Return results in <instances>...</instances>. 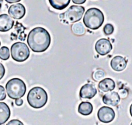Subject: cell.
<instances>
[{
    "label": "cell",
    "mask_w": 132,
    "mask_h": 125,
    "mask_svg": "<svg viewBox=\"0 0 132 125\" xmlns=\"http://www.w3.org/2000/svg\"><path fill=\"white\" fill-rule=\"evenodd\" d=\"M72 31L76 35H83L86 33V28L82 23H74L72 26Z\"/></svg>",
    "instance_id": "ac0fdd59"
},
{
    "label": "cell",
    "mask_w": 132,
    "mask_h": 125,
    "mask_svg": "<svg viewBox=\"0 0 132 125\" xmlns=\"http://www.w3.org/2000/svg\"><path fill=\"white\" fill-rule=\"evenodd\" d=\"M14 21L13 18L7 14L0 15V31L6 32L13 28Z\"/></svg>",
    "instance_id": "4fadbf2b"
},
{
    "label": "cell",
    "mask_w": 132,
    "mask_h": 125,
    "mask_svg": "<svg viewBox=\"0 0 132 125\" xmlns=\"http://www.w3.org/2000/svg\"><path fill=\"white\" fill-rule=\"evenodd\" d=\"M6 125H24V123L22 121H20V120L15 119V120H12L9 121Z\"/></svg>",
    "instance_id": "603a6c76"
},
{
    "label": "cell",
    "mask_w": 132,
    "mask_h": 125,
    "mask_svg": "<svg viewBox=\"0 0 132 125\" xmlns=\"http://www.w3.org/2000/svg\"><path fill=\"white\" fill-rule=\"evenodd\" d=\"M27 91V86L24 81L20 78H12L6 85V92L8 96L12 99H21L24 96Z\"/></svg>",
    "instance_id": "277c9868"
},
{
    "label": "cell",
    "mask_w": 132,
    "mask_h": 125,
    "mask_svg": "<svg viewBox=\"0 0 132 125\" xmlns=\"http://www.w3.org/2000/svg\"><path fill=\"white\" fill-rule=\"evenodd\" d=\"M112 48L111 42L106 38H101L98 40L95 45V49L100 55H106L109 54L112 50Z\"/></svg>",
    "instance_id": "ba28073f"
},
{
    "label": "cell",
    "mask_w": 132,
    "mask_h": 125,
    "mask_svg": "<svg viewBox=\"0 0 132 125\" xmlns=\"http://www.w3.org/2000/svg\"><path fill=\"white\" fill-rule=\"evenodd\" d=\"M130 116H132V104L130 106Z\"/></svg>",
    "instance_id": "f1b7e54d"
},
{
    "label": "cell",
    "mask_w": 132,
    "mask_h": 125,
    "mask_svg": "<svg viewBox=\"0 0 132 125\" xmlns=\"http://www.w3.org/2000/svg\"><path fill=\"white\" fill-rule=\"evenodd\" d=\"M93 106L89 102H82L78 108L79 113L83 116L90 115L93 113Z\"/></svg>",
    "instance_id": "e0dca14e"
},
{
    "label": "cell",
    "mask_w": 132,
    "mask_h": 125,
    "mask_svg": "<svg viewBox=\"0 0 132 125\" xmlns=\"http://www.w3.org/2000/svg\"><path fill=\"white\" fill-rule=\"evenodd\" d=\"M10 109L5 102H0V125H3L7 122L10 117Z\"/></svg>",
    "instance_id": "5bb4252c"
},
{
    "label": "cell",
    "mask_w": 132,
    "mask_h": 125,
    "mask_svg": "<svg viewBox=\"0 0 132 125\" xmlns=\"http://www.w3.org/2000/svg\"><path fill=\"white\" fill-rule=\"evenodd\" d=\"M27 102L32 108H43L47 102V94L43 88L34 87L28 92Z\"/></svg>",
    "instance_id": "3957f363"
},
{
    "label": "cell",
    "mask_w": 132,
    "mask_h": 125,
    "mask_svg": "<svg viewBox=\"0 0 132 125\" xmlns=\"http://www.w3.org/2000/svg\"><path fill=\"white\" fill-rule=\"evenodd\" d=\"M51 6L57 10H62L67 7L71 0H48Z\"/></svg>",
    "instance_id": "2e32d148"
},
{
    "label": "cell",
    "mask_w": 132,
    "mask_h": 125,
    "mask_svg": "<svg viewBox=\"0 0 132 125\" xmlns=\"http://www.w3.org/2000/svg\"><path fill=\"white\" fill-rule=\"evenodd\" d=\"M6 97V92L3 86L0 85V101H3Z\"/></svg>",
    "instance_id": "7402d4cb"
},
{
    "label": "cell",
    "mask_w": 132,
    "mask_h": 125,
    "mask_svg": "<svg viewBox=\"0 0 132 125\" xmlns=\"http://www.w3.org/2000/svg\"><path fill=\"white\" fill-rule=\"evenodd\" d=\"M127 95V92L126 90H121V91H120V96H121L123 99L126 98Z\"/></svg>",
    "instance_id": "484cf974"
},
{
    "label": "cell",
    "mask_w": 132,
    "mask_h": 125,
    "mask_svg": "<svg viewBox=\"0 0 132 125\" xmlns=\"http://www.w3.org/2000/svg\"><path fill=\"white\" fill-rule=\"evenodd\" d=\"M3 0H0V3H3Z\"/></svg>",
    "instance_id": "f546056e"
},
{
    "label": "cell",
    "mask_w": 132,
    "mask_h": 125,
    "mask_svg": "<svg viewBox=\"0 0 132 125\" xmlns=\"http://www.w3.org/2000/svg\"><path fill=\"white\" fill-rule=\"evenodd\" d=\"M8 13L12 18L20 20V19H22L25 16L26 8L23 4H20V3L13 4L9 8Z\"/></svg>",
    "instance_id": "9c48e42d"
},
{
    "label": "cell",
    "mask_w": 132,
    "mask_h": 125,
    "mask_svg": "<svg viewBox=\"0 0 132 125\" xmlns=\"http://www.w3.org/2000/svg\"><path fill=\"white\" fill-rule=\"evenodd\" d=\"M15 103H16V106H22V105H23V99H16V101H15Z\"/></svg>",
    "instance_id": "d4e9b609"
},
{
    "label": "cell",
    "mask_w": 132,
    "mask_h": 125,
    "mask_svg": "<svg viewBox=\"0 0 132 125\" xmlns=\"http://www.w3.org/2000/svg\"><path fill=\"white\" fill-rule=\"evenodd\" d=\"M105 77V72L103 70H96V71H94L93 74V78L96 81H102L103 79H104Z\"/></svg>",
    "instance_id": "ffe728a7"
},
{
    "label": "cell",
    "mask_w": 132,
    "mask_h": 125,
    "mask_svg": "<svg viewBox=\"0 0 132 125\" xmlns=\"http://www.w3.org/2000/svg\"><path fill=\"white\" fill-rule=\"evenodd\" d=\"M113 31L114 27L111 24H106L103 27V32L106 35H110L111 34H113Z\"/></svg>",
    "instance_id": "44dd1931"
},
{
    "label": "cell",
    "mask_w": 132,
    "mask_h": 125,
    "mask_svg": "<svg viewBox=\"0 0 132 125\" xmlns=\"http://www.w3.org/2000/svg\"><path fill=\"white\" fill-rule=\"evenodd\" d=\"M104 22L103 12L97 8L89 9L83 17V23L86 27L91 30L99 29Z\"/></svg>",
    "instance_id": "7a4b0ae2"
},
{
    "label": "cell",
    "mask_w": 132,
    "mask_h": 125,
    "mask_svg": "<svg viewBox=\"0 0 132 125\" xmlns=\"http://www.w3.org/2000/svg\"><path fill=\"white\" fill-rule=\"evenodd\" d=\"M98 119L100 122L108 123L112 122L115 118V112L114 110L108 106L101 107L97 113Z\"/></svg>",
    "instance_id": "52a82bcc"
},
{
    "label": "cell",
    "mask_w": 132,
    "mask_h": 125,
    "mask_svg": "<svg viewBox=\"0 0 132 125\" xmlns=\"http://www.w3.org/2000/svg\"><path fill=\"white\" fill-rule=\"evenodd\" d=\"M120 97L116 92H109L103 96V102L104 104L111 106H116L119 104Z\"/></svg>",
    "instance_id": "7c38bea8"
},
{
    "label": "cell",
    "mask_w": 132,
    "mask_h": 125,
    "mask_svg": "<svg viewBox=\"0 0 132 125\" xmlns=\"http://www.w3.org/2000/svg\"><path fill=\"white\" fill-rule=\"evenodd\" d=\"M5 73H6V69H5L4 66L0 63V80L3 78Z\"/></svg>",
    "instance_id": "cb8c5ba5"
},
{
    "label": "cell",
    "mask_w": 132,
    "mask_h": 125,
    "mask_svg": "<svg viewBox=\"0 0 132 125\" xmlns=\"http://www.w3.org/2000/svg\"><path fill=\"white\" fill-rule=\"evenodd\" d=\"M115 82L113 79L111 78H104L99 83V89L101 92H111L115 88Z\"/></svg>",
    "instance_id": "9a60e30c"
},
{
    "label": "cell",
    "mask_w": 132,
    "mask_h": 125,
    "mask_svg": "<svg viewBox=\"0 0 132 125\" xmlns=\"http://www.w3.org/2000/svg\"><path fill=\"white\" fill-rule=\"evenodd\" d=\"M21 0H6V2L8 3H19Z\"/></svg>",
    "instance_id": "83f0119b"
},
{
    "label": "cell",
    "mask_w": 132,
    "mask_h": 125,
    "mask_svg": "<svg viewBox=\"0 0 132 125\" xmlns=\"http://www.w3.org/2000/svg\"><path fill=\"white\" fill-rule=\"evenodd\" d=\"M86 0H72V2L75 4H83L86 3Z\"/></svg>",
    "instance_id": "4316f807"
},
{
    "label": "cell",
    "mask_w": 132,
    "mask_h": 125,
    "mask_svg": "<svg viewBox=\"0 0 132 125\" xmlns=\"http://www.w3.org/2000/svg\"><path fill=\"white\" fill-rule=\"evenodd\" d=\"M11 55L16 62H24L30 56L29 48L23 42H16L11 47Z\"/></svg>",
    "instance_id": "8992f818"
},
{
    "label": "cell",
    "mask_w": 132,
    "mask_h": 125,
    "mask_svg": "<svg viewBox=\"0 0 132 125\" xmlns=\"http://www.w3.org/2000/svg\"><path fill=\"white\" fill-rule=\"evenodd\" d=\"M51 38L49 32L44 27L32 29L27 37V44L34 52H44L51 45Z\"/></svg>",
    "instance_id": "6da1fadb"
},
{
    "label": "cell",
    "mask_w": 132,
    "mask_h": 125,
    "mask_svg": "<svg viewBox=\"0 0 132 125\" xmlns=\"http://www.w3.org/2000/svg\"><path fill=\"white\" fill-rule=\"evenodd\" d=\"M130 125H132V123H130Z\"/></svg>",
    "instance_id": "1f68e13d"
},
{
    "label": "cell",
    "mask_w": 132,
    "mask_h": 125,
    "mask_svg": "<svg viewBox=\"0 0 132 125\" xmlns=\"http://www.w3.org/2000/svg\"><path fill=\"white\" fill-rule=\"evenodd\" d=\"M85 13V8L81 6H72L64 13L60 14V19L65 24L79 21Z\"/></svg>",
    "instance_id": "5b68a950"
},
{
    "label": "cell",
    "mask_w": 132,
    "mask_h": 125,
    "mask_svg": "<svg viewBox=\"0 0 132 125\" xmlns=\"http://www.w3.org/2000/svg\"><path fill=\"white\" fill-rule=\"evenodd\" d=\"M97 93L96 88L93 84H86L84 85L79 92V96L82 99H93Z\"/></svg>",
    "instance_id": "30bf717a"
},
{
    "label": "cell",
    "mask_w": 132,
    "mask_h": 125,
    "mask_svg": "<svg viewBox=\"0 0 132 125\" xmlns=\"http://www.w3.org/2000/svg\"><path fill=\"white\" fill-rule=\"evenodd\" d=\"M0 45H1V41H0Z\"/></svg>",
    "instance_id": "4dcf8cb0"
},
{
    "label": "cell",
    "mask_w": 132,
    "mask_h": 125,
    "mask_svg": "<svg viewBox=\"0 0 132 125\" xmlns=\"http://www.w3.org/2000/svg\"><path fill=\"white\" fill-rule=\"evenodd\" d=\"M10 58V49L6 46H3L0 48V59L2 60H7Z\"/></svg>",
    "instance_id": "d6986e66"
},
{
    "label": "cell",
    "mask_w": 132,
    "mask_h": 125,
    "mask_svg": "<svg viewBox=\"0 0 132 125\" xmlns=\"http://www.w3.org/2000/svg\"><path fill=\"white\" fill-rule=\"evenodd\" d=\"M127 63V62L125 58L120 55H117L112 59L110 62V66L113 71L120 72V71H123L126 68Z\"/></svg>",
    "instance_id": "8fae6325"
}]
</instances>
